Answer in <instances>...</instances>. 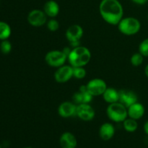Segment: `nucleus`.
<instances>
[{"label":"nucleus","instance_id":"obj_1","mask_svg":"<svg viewBox=\"0 0 148 148\" xmlns=\"http://www.w3.org/2000/svg\"><path fill=\"white\" fill-rule=\"evenodd\" d=\"M99 12L105 22L111 25H117L124 16V8L119 0H101Z\"/></svg>","mask_w":148,"mask_h":148},{"label":"nucleus","instance_id":"obj_2","mask_svg":"<svg viewBox=\"0 0 148 148\" xmlns=\"http://www.w3.org/2000/svg\"><path fill=\"white\" fill-rule=\"evenodd\" d=\"M91 59L90 51L85 46H79L71 50L68 61L72 66H85Z\"/></svg>","mask_w":148,"mask_h":148},{"label":"nucleus","instance_id":"obj_3","mask_svg":"<svg viewBox=\"0 0 148 148\" xmlns=\"http://www.w3.org/2000/svg\"><path fill=\"white\" fill-rule=\"evenodd\" d=\"M117 25L120 33L128 36L136 35L141 28L140 20L133 17H123Z\"/></svg>","mask_w":148,"mask_h":148},{"label":"nucleus","instance_id":"obj_4","mask_svg":"<svg viewBox=\"0 0 148 148\" xmlns=\"http://www.w3.org/2000/svg\"><path fill=\"white\" fill-rule=\"evenodd\" d=\"M107 116L114 122H123L128 118L127 108L121 103L116 102L108 106L106 109Z\"/></svg>","mask_w":148,"mask_h":148},{"label":"nucleus","instance_id":"obj_5","mask_svg":"<svg viewBox=\"0 0 148 148\" xmlns=\"http://www.w3.org/2000/svg\"><path fill=\"white\" fill-rule=\"evenodd\" d=\"M68 60V56L63 50H52L48 52L45 56V61L49 66L59 68L65 64Z\"/></svg>","mask_w":148,"mask_h":148},{"label":"nucleus","instance_id":"obj_6","mask_svg":"<svg viewBox=\"0 0 148 148\" xmlns=\"http://www.w3.org/2000/svg\"><path fill=\"white\" fill-rule=\"evenodd\" d=\"M83 29L79 25H72L69 26L66 30L65 36L73 48L81 46L80 39L83 36Z\"/></svg>","mask_w":148,"mask_h":148},{"label":"nucleus","instance_id":"obj_7","mask_svg":"<svg viewBox=\"0 0 148 148\" xmlns=\"http://www.w3.org/2000/svg\"><path fill=\"white\" fill-rule=\"evenodd\" d=\"M27 20L30 25L36 27H41L47 23V15L43 10L35 9L28 13Z\"/></svg>","mask_w":148,"mask_h":148},{"label":"nucleus","instance_id":"obj_8","mask_svg":"<svg viewBox=\"0 0 148 148\" xmlns=\"http://www.w3.org/2000/svg\"><path fill=\"white\" fill-rule=\"evenodd\" d=\"M88 91L92 96L102 95L107 89L106 82L101 78H94L86 85Z\"/></svg>","mask_w":148,"mask_h":148},{"label":"nucleus","instance_id":"obj_9","mask_svg":"<svg viewBox=\"0 0 148 148\" xmlns=\"http://www.w3.org/2000/svg\"><path fill=\"white\" fill-rule=\"evenodd\" d=\"M76 116L84 121H92L95 116V112L90 103H82L77 105Z\"/></svg>","mask_w":148,"mask_h":148},{"label":"nucleus","instance_id":"obj_10","mask_svg":"<svg viewBox=\"0 0 148 148\" xmlns=\"http://www.w3.org/2000/svg\"><path fill=\"white\" fill-rule=\"evenodd\" d=\"M73 77V66L71 65H63L57 68L54 73V79L59 83H64Z\"/></svg>","mask_w":148,"mask_h":148},{"label":"nucleus","instance_id":"obj_11","mask_svg":"<svg viewBox=\"0 0 148 148\" xmlns=\"http://www.w3.org/2000/svg\"><path fill=\"white\" fill-rule=\"evenodd\" d=\"M76 112L77 105L71 101L62 102L58 108V113L62 118H70L76 116Z\"/></svg>","mask_w":148,"mask_h":148},{"label":"nucleus","instance_id":"obj_12","mask_svg":"<svg viewBox=\"0 0 148 148\" xmlns=\"http://www.w3.org/2000/svg\"><path fill=\"white\" fill-rule=\"evenodd\" d=\"M119 92V102L129 108L130 106L138 102L137 95L134 91L130 90H121Z\"/></svg>","mask_w":148,"mask_h":148},{"label":"nucleus","instance_id":"obj_13","mask_svg":"<svg viewBox=\"0 0 148 148\" xmlns=\"http://www.w3.org/2000/svg\"><path fill=\"white\" fill-rule=\"evenodd\" d=\"M59 143L62 148H76L77 145L76 137L69 132H66L61 135Z\"/></svg>","mask_w":148,"mask_h":148},{"label":"nucleus","instance_id":"obj_14","mask_svg":"<svg viewBox=\"0 0 148 148\" xmlns=\"http://www.w3.org/2000/svg\"><path fill=\"white\" fill-rule=\"evenodd\" d=\"M127 112H128V117L133 119L138 120L144 116L145 109L143 104L137 102L127 108Z\"/></svg>","mask_w":148,"mask_h":148},{"label":"nucleus","instance_id":"obj_15","mask_svg":"<svg viewBox=\"0 0 148 148\" xmlns=\"http://www.w3.org/2000/svg\"><path fill=\"white\" fill-rule=\"evenodd\" d=\"M43 10L47 17L51 18H55L59 14L60 11V7L57 1L54 0H49L44 4Z\"/></svg>","mask_w":148,"mask_h":148},{"label":"nucleus","instance_id":"obj_16","mask_svg":"<svg viewBox=\"0 0 148 148\" xmlns=\"http://www.w3.org/2000/svg\"><path fill=\"white\" fill-rule=\"evenodd\" d=\"M115 134V128L111 123H104L101 126L99 130V135L104 141H108Z\"/></svg>","mask_w":148,"mask_h":148},{"label":"nucleus","instance_id":"obj_17","mask_svg":"<svg viewBox=\"0 0 148 148\" xmlns=\"http://www.w3.org/2000/svg\"><path fill=\"white\" fill-rule=\"evenodd\" d=\"M102 96L104 101L108 104L119 102V92L115 88H107Z\"/></svg>","mask_w":148,"mask_h":148},{"label":"nucleus","instance_id":"obj_18","mask_svg":"<svg viewBox=\"0 0 148 148\" xmlns=\"http://www.w3.org/2000/svg\"><path fill=\"white\" fill-rule=\"evenodd\" d=\"M92 95L88 91H78L73 95V102L76 105L82 103H90L92 100Z\"/></svg>","mask_w":148,"mask_h":148},{"label":"nucleus","instance_id":"obj_19","mask_svg":"<svg viewBox=\"0 0 148 148\" xmlns=\"http://www.w3.org/2000/svg\"><path fill=\"white\" fill-rule=\"evenodd\" d=\"M11 33L12 29L10 25L6 22L0 21V40H7Z\"/></svg>","mask_w":148,"mask_h":148},{"label":"nucleus","instance_id":"obj_20","mask_svg":"<svg viewBox=\"0 0 148 148\" xmlns=\"http://www.w3.org/2000/svg\"><path fill=\"white\" fill-rule=\"evenodd\" d=\"M123 127L125 131L128 132H134L138 128V123L137 120L129 117L123 121Z\"/></svg>","mask_w":148,"mask_h":148},{"label":"nucleus","instance_id":"obj_21","mask_svg":"<svg viewBox=\"0 0 148 148\" xmlns=\"http://www.w3.org/2000/svg\"><path fill=\"white\" fill-rule=\"evenodd\" d=\"M87 72L83 66H73V77L81 79L85 77Z\"/></svg>","mask_w":148,"mask_h":148},{"label":"nucleus","instance_id":"obj_22","mask_svg":"<svg viewBox=\"0 0 148 148\" xmlns=\"http://www.w3.org/2000/svg\"><path fill=\"white\" fill-rule=\"evenodd\" d=\"M143 61H144V56L140 52L134 53L130 58V62L134 66H140L143 63Z\"/></svg>","mask_w":148,"mask_h":148},{"label":"nucleus","instance_id":"obj_23","mask_svg":"<svg viewBox=\"0 0 148 148\" xmlns=\"http://www.w3.org/2000/svg\"><path fill=\"white\" fill-rule=\"evenodd\" d=\"M12 49V43L8 40H1L0 43V51L1 53L4 54H8L11 52Z\"/></svg>","mask_w":148,"mask_h":148},{"label":"nucleus","instance_id":"obj_24","mask_svg":"<svg viewBox=\"0 0 148 148\" xmlns=\"http://www.w3.org/2000/svg\"><path fill=\"white\" fill-rule=\"evenodd\" d=\"M139 52L144 57H148V38L140 43L139 46Z\"/></svg>","mask_w":148,"mask_h":148},{"label":"nucleus","instance_id":"obj_25","mask_svg":"<svg viewBox=\"0 0 148 148\" xmlns=\"http://www.w3.org/2000/svg\"><path fill=\"white\" fill-rule=\"evenodd\" d=\"M46 25H47V28L51 32H55L59 30V22L54 18H51V20H49L46 23Z\"/></svg>","mask_w":148,"mask_h":148},{"label":"nucleus","instance_id":"obj_26","mask_svg":"<svg viewBox=\"0 0 148 148\" xmlns=\"http://www.w3.org/2000/svg\"><path fill=\"white\" fill-rule=\"evenodd\" d=\"M131 1L135 3V4H139V5H143V4H146L148 1V0H131Z\"/></svg>","mask_w":148,"mask_h":148},{"label":"nucleus","instance_id":"obj_27","mask_svg":"<svg viewBox=\"0 0 148 148\" xmlns=\"http://www.w3.org/2000/svg\"><path fill=\"white\" fill-rule=\"evenodd\" d=\"M144 131L145 134L148 135V121H146L144 124Z\"/></svg>","mask_w":148,"mask_h":148},{"label":"nucleus","instance_id":"obj_28","mask_svg":"<svg viewBox=\"0 0 148 148\" xmlns=\"http://www.w3.org/2000/svg\"><path fill=\"white\" fill-rule=\"evenodd\" d=\"M145 75L148 77V64L146 65L145 68Z\"/></svg>","mask_w":148,"mask_h":148},{"label":"nucleus","instance_id":"obj_29","mask_svg":"<svg viewBox=\"0 0 148 148\" xmlns=\"http://www.w3.org/2000/svg\"><path fill=\"white\" fill-rule=\"evenodd\" d=\"M24 148H33V147H24Z\"/></svg>","mask_w":148,"mask_h":148},{"label":"nucleus","instance_id":"obj_30","mask_svg":"<svg viewBox=\"0 0 148 148\" xmlns=\"http://www.w3.org/2000/svg\"><path fill=\"white\" fill-rule=\"evenodd\" d=\"M0 148H1V146H0Z\"/></svg>","mask_w":148,"mask_h":148},{"label":"nucleus","instance_id":"obj_31","mask_svg":"<svg viewBox=\"0 0 148 148\" xmlns=\"http://www.w3.org/2000/svg\"><path fill=\"white\" fill-rule=\"evenodd\" d=\"M147 19H148V15H147Z\"/></svg>","mask_w":148,"mask_h":148}]
</instances>
